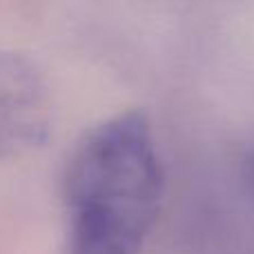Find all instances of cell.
<instances>
[{
	"label": "cell",
	"instance_id": "1",
	"mask_svg": "<svg viewBox=\"0 0 254 254\" xmlns=\"http://www.w3.org/2000/svg\"><path fill=\"white\" fill-rule=\"evenodd\" d=\"M67 254H140L163 203L149 121L123 112L94 125L63 172Z\"/></svg>",
	"mask_w": 254,
	"mask_h": 254
},
{
	"label": "cell",
	"instance_id": "2",
	"mask_svg": "<svg viewBox=\"0 0 254 254\" xmlns=\"http://www.w3.org/2000/svg\"><path fill=\"white\" fill-rule=\"evenodd\" d=\"M52 101L40 69L25 54L0 49V161L45 145Z\"/></svg>",
	"mask_w": 254,
	"mask_h": 254
}]
</instances>
